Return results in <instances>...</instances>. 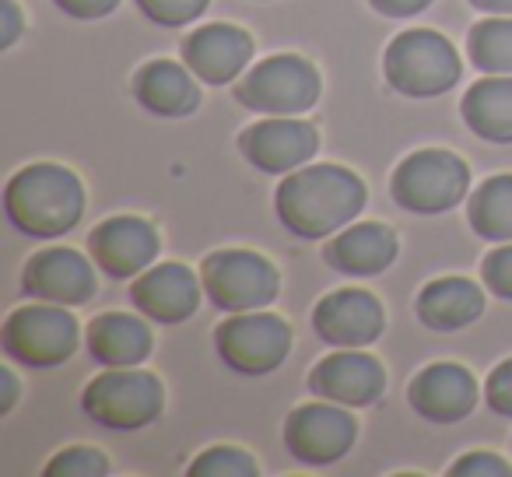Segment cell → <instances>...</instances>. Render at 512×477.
Wrapping results in <instances>:
<instances>
[{
	"label": "cell",
	"mask_w": 512,
	"mask_h": 477,
	"mask_svg": "<svg viewBox=\"0 0 512 477\" xmlns=\"http://www.w3.org/2000/svg\"><path fill=\"white\" fill-rule=\"evenodd\" d=\"M200 295H204V281H197V274L186 264H172V260L148 267L130 285V299L144 320L165 323V327L190 320L200 309Z\"/></svg>",
	"instance_id": "4fadbf2b"
},
{
	"label": "cell",
	"mask_w": 512,
	"mask_h": 477,
	"mask_svg": "<svg viewBox=\"0 0 512 477\" xmlns=\"http://www.w3.org/2000/svg\"><path fill=\"white\" fill-rule=\"evenodd\" d=\"M134 95L151 116L162 120H183L200 109V88L190 67H179L172 60H151L137 71Z\"/></svg>",
	"instance_id": "ffe728a7"
},
{
	"label": "cell",
	"mask_w": 512,
	"mask_h": 477,
	"mask_svg": "<svg viewBox=\"0 0 512 477\" xmlns=\"http://www.w3.org/2000/svg\"><path fill=\"white\" fill-rule=\"evenodd\" d=\"M214 348L235 376H267L292 351V327L274 313H232L214 330Z\"/></svg>",
	"instance_id": "9c48e42d"
},
{
	"label": "cell",
	"mask_w": 512,
	"mask_h": 477,
	"mask_svg": "<svg viewBox=\"0 0 512 477\" xmlns=\"http://www.w3.org/2000/svg\"><path fill=\"white\" fill-rule=\"evenodd\" d=\"M397 260V235L379 221H358L348 225L327 243V264L351 278H372L383 274Z\"/></svg>",
	"instance_id": "d6986e66"
},
{
	"label": "cell",
	"mask_w": 512,
	"mask_h": 477,
	"mask_svg": "<svg viewBox=\"0 0 512 477\" xmlns=\"http://www.w3.org/2000/svg\"><path fill=\"white\" fill-rule=\"evenodd\" d=\"M309 390L344 407H369L383 397L386 369L369 351H337L309 372Z\"/></svg>",
	"instance_id": "9a60e30c"
},
{
	"label": "cell",
	"mask_w": 512,
	"mask_h": 477,
	"mask_svg": "<svg viewBox=\"0 0 512 477\" xmlns=\"http://www.w3.org/2000/svg\"><path fill=\"white\" fill-rule=\"evenodd\" d=\"M372 11H379V15L386 18H411L418 15V11H425L432 0H369Z\"/></svg>",
	"instance_id": "836d02e7"
},
{
	"label": "cell",
	"mask_w": 512,
	"mask_h": 477,
	"mask_svg": "<svg viewBox=\"0 0 512 477\" xmlns=\"http://www.w3.org/2000/svg\"><path fill=\"white\" fill-rule=\"evenodd\" d=\"M470 4L488 15H512V0H470Z\"/></svg>",
	"instance_id": "d590c367"
},
{
	"label": "cell",
	"mask_w": 512,
	"mask_h": 477,
	"mask_svg": "<svg viewBox=\"0 0 512 477\" xmlns=\"http://www.w3.org/2000/svg\"><path fill=\"white\" fill-rule=\"evenodd\" d=\"M204 292L221 313H253L278 299V267L253 250H218L200 264Z\"/></svg>",
	"instance_id": "52a82bcc"
},
{
	"label": "cell",
	"mask_w": 512,
	"mask_h": 477,
	"mask_svg": "<svg viewBox=\"0 0 512 477\" xmlns=\"http://www.w3.org/2000/svg\"><path fill=\"white\" fill-rule=\"evenodd\" d=\"M453 477H509L512 467L495 453H467L449 467Z\"/></svg>",
	"instance_id": "4dcf8cb0"
},
{
	"label": "cell",
	"mask_w": 512,
	"mask_h": 477,
	"mask_svg": "<svg viewBox=\"0 0 512 477\" xmlns=\"http://www.w3.org/2000/svg\"><path fill=\"white\" fill-rule=\"evenodd\" d=\"M316 148H320L316 127L292 120V116H271L239 134L242 158L267 176H288V172L302 169L316 155Z\"/></svg>",
	"instance_id": "8fae6325"
},
{
	"label": "cell",
	"mask_w": 512,
	"mask_h": 477,
	"mask_svg": "<svg viewBox=\"0 0 512 477\" xmlns=\"http://www.w3.org/2000/svg\"><path fill=\"white\" fill-rule=\"evenodd\" d=\"M109 460L95 446H67L46 463V477H106Z\"/></svg>",
	"instance_id": "4316f807"
},
{
	"label": "cell",
	"mask_w": 512,
	"mask_h": 477,
	"mask_svg": "<svg viewBox=\"0 0 512 477\" xmlns=\"http://www.w3.org/2000/svg\"><path fill=\"white\" fill-rule=\"evenodd\" d=\"M81 327L64 306L39 302V306L15 309L4 323V355L25 369H57L78 351Z\"/></svg>",
	"instance_id": "5b68a950"
},
{
	"label": "cell",
	"mask_w": 512,
	"mask_h": 477,
	"mask_svg": "<svg viewBox=\"0 0 512 477\" xmlns=\"http://www.w3.org/2000/svg\"><path fill=\"white\" fill-rule=\"evenodd\" d=\"M22 29H25L22 8H18L15 0H0V50H11L22 39Z\"/></svg>",
	"instance_id": "d6a6232c"
},
{
	"label": "cell",
	"mask_w": 512,
	"mask_h": 477,
	"mask_svg": "<svg viewBox=\"0 0 512 477\" xmlns=\"http://www.w3.org/2000/svg\"><path fill=\"white\" fill-rule=\"evenodd\" d=\"M407 400L432 425H456L477 407V379L456 362H435L411 379Z\"/></svg>",
	"instance_id": "e0dca14e"
},
{
	"label": "cell",
	"mask_w": 512,
	"mask_h": 477,
	"mask_svg": "<svg viewBox=\"0 0 512 477\" xmlns=\"http://www.w3.org/2000/svg\"><path fill=\"white\" fill-rule=\"evenodd\" d=\"M85 344L106 369H134L151 355V330L130 313H102L88 323Z\"/></svg>",
	"instance_id": "44dd1931"
},
{
	"label": "cell",
	"mask_w": 512,
	"mask_h": 477,
	"mask_svg": "<svg viewBox=\"0 0 512 477\" xmlns=\"http://www.w3.org/2000/svg\"><path fill=\"white\" fill-rule=\"evenodd\" d=\"M460 116L481 141L512 144V74H488L470 85Z\"/></svg>",
	"instance_id": "603a6c76"
},
{
	"label": "cell",
	"mask_w": 512,
	"mask_h": 477,
	"mask_svg": "<svg viewBox=\"0 0 512 477\" xmlns=\"http://www.w3.org/2000/svg\"><path fill=\"white\" fill-rule=\"evenodd\" d=\"M470 190V169L460 155L442 148H425L407 155L393 172L390 193L411 214L453 211Z\"/></svg>",
	"instance_id": "8992f818"
},
{
	"label": "cell",
	"mask_w": 512,
	"mask_h": 477,
	"mask_svg": "<svg viewBox=\"0 0 512 477\" xmlns=\"http://www.w3.org/2000/svg\"><path fill=\"white\" fill-rule=\"evenodd\" d=\"M460 53L432 29H411L386 46L383 74L393 92L407 99H435L460 81Z\"/></svg>",
	"instance_id": "3957f363"
},
{
	"label": "cell",
	"mask_w": 512,
	"mask_h": 477,
	"mask_svg": "<svg viewBox=\"0 0 512 477\" xmlns=\"http://www.w3.org/2000/svg\"><path fill=\"white\" fill-rule=\"evenodd\" d=\"M467 53L477 71L512 74V15H491L470 29Z\"/></svg>",
	"instance_id": "d4e9b609"
},
{
	"label": "cell",
	"mask_w": 512,
	"mask_h": 477,
	"mask_svg": "<svg viewBox=\"0 0 512 477\" xmlns=\"http://www.w3.org/2000/svg\"><path fill=\"white\" fill-rule=\"evenodd\" d=\"M190 477H256L260 467L246 449L235 446H211L186 467Z\"/></svg>",
	"instance_id": "484cf974"
},
{
	"label": "cell",
	"mask_w": 512,
	"mask_h": 477,
	"mask_svg": "<svg viewBox=\"0 0 512 477\" xmlns=\"http://www.w3.org/2000/svg\"><path fill=\"white\" fill-rule=\"evenodd\" d=\"M64 15L81 18V22H95V18H106L109 11H116L120 0H53Z\"/></svg>",
	"instance_id": "1f68e13d"
},
{
	"label": "cell",
	"mask_w": 512,
	"mask_h": 477,
	"mask_svg": "<svg viewBox=\"0 0 512 477\" xmlns=\"http://www.w3.org/2000/svg\"><path fill=\"white\" fill-rule=\"evenodd\" d=\"M18 393H22L18 376L11 369H0V414H11V407L18 404Z\"/></svg>",
	"instance_id": "e575fe53"
},
{
	"label": "cell",
	"mask_w": 512,
	"mask_h": 477,
	"mask_svg": "<svg viewBox=\"0 0 512 477\" xmlns=\"http://www.w3.org/2000/svg\"><path fill=\"white\" fill-rule=\"evenodd\" d=\"M358 425L334 400L327 404H302L285 421V446L306 467H330L344 460L355 446Z\"/></svg>",
	"instance_id": "30bf717a"
},
{
	"label": "cell",
	"mask_w": 512,
	"mask_h": 477,
	"mask_svg": "<svg viewBox=\"0 0 512 477\" xmlns=\"http://www.w3.org/2000/svg\"><path fill=\"white\" fill-rule=\"evenodd\" d=\"M365 200V183L344 165H302L281 179L274 211L295 239H323L348 228Z\"/></svg>",
	"instance_id": "6da1fadb"
},
{
	"label": "cell",
	"mask_w": 512,
	"mask_h": 477,
	"mask_svg": "<svg viewBox=\"0 0 512 477\" xmlns=\"http://www.w3.org/2000/svg\"><path fill=\"white\" fill-rule=\"evenodd\" d=\"M92 260L109 274L113 281H127L144 274L158 257V232L144 218L134 214H116L102 221L88 239Z\"/></svg>",
	"instance_id": "5bb4252c"
},
{
	"label": "cell",
	"mask_w": 512,
	"mask_h": 477,
	"mask_svg": "<svg viewBox=\"0 0 512 477\" xmlns=\"http://www.w3.org/2000/svg\"><path fill=\"white\" fill-rule=\"evenodd\" d=\"M25 295L39 302H57V306H85L95 295V271L85 253L71 246H53L25 264L22 274Z\"/></svg>",
	"instance_id": "2e32d148"
},
{
	"label": "cell",
	"mask_w": 512,
	"mask_h": 477,
	"mask_svg": "<svg viewBox=\"0 0 512 477\" xmlns=\"http://www.w3.org/2000/svg\"><path fill=\"white\" fill-rule=\"evenodd\" d=\"M183 60L207 85H228L253 60V36L239 25H204L183 39Z\"/></svg>",
	"instance_id": "ac0fdd59"
},
{
	"label": "cell",
	"mask_w": 512,
	"mask_h": 477,
	"mask_svg": "<svg viewBox=\"0 0 512 477\" xmlns=\"http://www.w3.org/2000/svg\"><path fill=\"white\" fill-rule=\"evenodd\" d=\"M470 228L488 243H512V176H491L470 197Z\"/></svg>",
	"instance_id": "cb8c5ba5"
},
{
	"label": "cell",
	"mask_w": 512,
	"mask_h": 477,
	"mask_svg": "<svg viewBox=\"0 0 512 477\" xmlns=\"http://www.w3.org/2000/svg\"><path fill=\"white\" fill-rule=\"evenodd\" d=\"M414 309L428 330L453 334V330L470 327L484 313V292L470 278H439L421 288Z\"/></svg>",
	"instance_id": "7402d4cb"
},
{
	"label": "cell",
	"mask_w": 512,
	"mask_h": 477,
	"mask_svg": "<svg viewBox=\"0 0 512 477\" xmlns=\"http://www.w3.org/2000/svg\"><path fill=\"white\" fill-rule=\"evenodd\" d=\"M85 186L57 162H32L15 172L4 190V214L29 239L67 235L85 214Z\"/></svg>",
	"instance_id": "7a4b0ae2"
},
{
	"label": "cell",
	"mask_w": 512,
	"mask_h": 477,
	"mask_svg": "<svg viewBox=\"0 0 512 477\" xmlns=\"http://www.w3.org/2000/svg\"><path fill=\"white\" fill-rule=\"evenodd\" d=\"M484 288L498 299L512 302V243H502L498 250H491L481 264Z\"/></svg>",
	"instance_id": "f1b7e54d"
},
{
	"label": "cell",
	"mask_w": 512,
	"mask_h": 477,
	"mask_svg": "<svg viewBox=\"0 0 512 477\" xmlns=\"http://www.w3.org/2000/svg\"><path fill=\"white\" fill-rule=\"evenodd\" d=\"M386 327L379 299L365 288H341L316 302L313 330L330 348H369Z\"/></svg>",
	"instance_id": "7c38bea8"
},
{
	"label": "cell",
	"mask_w": 512,
	"mask_h": 477,
	"mask_svg": "<svg viewBox=\"0 0 512 477\" xmlns=\"http://www.w3.org/2000/svg\"><path fill=\"white\" fill-rule=\"evenodd\" d=\"M484 400L495 414L512 418V358H505L502 365H495V372L484 383Z\"/></svg>",
	"instance_id": "f546056e"
},
{
	"label": "cell",
	"mask_w": 512,
	"mask_h": 477,
	"mask_svg": "<svg viewBox=\"0 0 512 477\" xmlns=\"http://www.w3.org/2000/svg\"><path fill=\"white\" fill-rule=\"evenodd\" d=\"M211 0H137V8L148 22L165 25V29H179V25L197 22L207 11Z\"/></svg>",
	"instance_id": "83f0119b"
},
{
	"label": "cell",
	"mask_w": 512,
	"mask_h": 477,
	"mask_svg": "<svg viewBox=\"0 0 512 477\" xmlns=\"http://www.w3.org/2000/svg\"><path fill=\"white\" fill-rule=\"evenodd\" d=\"M165 407V390L158 376L137 369H109L85 386L81 411L109 432H141L158 421Z\"/></svg>",
	"instance_id": "277c9868"
},
{
	"label": "cell",
	"mask_w": 512,
	"mask_h": 477,
	"mask_svg": "<svg viewBox=\"0 0 512 477\" xmlns=\"http://www.w3.org/2000/svg\"><path fill=\"white\" fill-rule=\"evenodd\" d=\"M320 74L309 60L281 53L256 64L235 88V99L264 116H299L320 102Z\"/></svg>",
	"instance_id": "ba28073f"
}]
</instances>
